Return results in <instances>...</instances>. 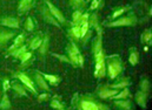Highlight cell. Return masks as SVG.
Returning <instances> with one entry per match:
<instances>
[{"instance_id":"4fadbf2b","label":"cell","mask_w":152,"mask_h":110,"mask_svg":"<svg viewBox=\"0 0 152 110\" xmlns=\"http://www.w3.org/2000/svg\"><path fill=\"white\" fill-rule=\"evenodd\" d=\"M151 36H152V33H151V30H145L143 34H141V37H140V41H141V43H147V44H150L151 43Z\"/></svg>"},{"instance_id":"ffe728a7","label":"cell","mask_w":152,"mask_h":110,"mask_svg":"<svg viewBox=\"0 0 152 110\" xmlns=\"http://www.w3.org/2000/svg\"><path fill=\"white\" fill-rule=\"evenodd\" d=\"M70 2L74 8H78V9L85 6V0H70Z\"/></svg>"},{"instance_id":"f1b7e54d","label":"cell","mask_w":152,"mask_h":110,"mask_svg":"<svg viewBox=\"0 0 152 110\" xmlns=\"http://www.w3.org/2000/svg\"><path fill=\"white\" fill-rule=\"evenodd\" d=\"M140 87H141V91H144V92L148 91V88H150V83H148V81H147V80H144V81H141V83H140Z\"/></svg>"},{"instance_id":"484cf974","label":"cell","mask_w":152,"mask_h":110,"mask_svg":"<svg viewBox=\"0 0 152 110\" xmlns=\"http://www.w3.org/2000/svg\"><path fill=\"white\" fill-rule=\"evenodd\" d=\"M31 56H32V54H31V53L25 51V53H22V54L19 56V59H20L21 63H22V64H25V62H26L27 60H29V59H31Z\"/></svg>"},{"instance_id":"9a60e30c","label":"cell","mask_w":152,"mask_h":110,"mask_svg":"<svg viewBox=\"0 0 152 110\" xmlns=\"http://www.w3.org/2000/svg\"><path fill=\"white\" fill-rule=\"evenodd\" d=\"M0 108L2 110H8L11 108V102H9V99H8V97L6 95H4V97H2V99L0 102Z\"/></svg>"},{"instance_id":"52a82bcc","label":"cell","mask_w":152,"mask_h":110,"mask_svg":"<svg viewBox=\"0 0 152 110\" xmlns=\"http://www.w3.org/2000/svg\"><path fill=\"white\" fill-rule=\"evenodd\" d=\"M1 23L4 26H7V27H12V28H18L19 27V22L16 19L14 18H4L1 20Z\"/></svg>"},{"instance_id":"ba28073f","label":"cell","mask_w":152,"mask_h":110,"mask_svg":"<svg viewBox=\"0 0 152 110\" xmlns=\"http://www.w3.org/2000/svg\"><path fill=\"white\" fill-rule=\"evenodd\" d=\"M81 110H98L97 103H93L91 101H82L80 104Z\"/></svg>"},{"instance_id":"4316f807","label":"cell","mask_w":152,"mask_h":110,"mask_svg":"<svg viewBox=\"0 0 152 110\" xmlns=\"http://www.w3.org/2000/svg\"><path fill=\"white\" fill-rule=\"evenodd\" d=\"M81 15H82V14H81L79 11H75V12L73 13V23H74V25H77V23H79V22H80Z\"/></svg>"},{"instance_id":"836d02e7","label":"cell","mask_w":152,"mask_h":110,"mask_svg":"<svg viewBox=\"0 0 152 110\" xmlns=\"http://www.w3.org/2000/svg\"><path fill=\"white\" fill-rule=\"evenodd\" d=\"M44 16H45V19H46L47 21H49V22H52V23L57 25V20H55V19H53V18H51V15H49L47 12H44Z\"/></svg>"},{"instance_id":"f546056e","label":"cell","mask_w":152,"mask_h":110,"mask_svg":"<svg viewBox=\"0 0 152 110\" xmlns=\"http://www.w3.org/2000/svg\"><path fill=\"white\" fill-rule=\"evenodd\" d=\"M25 28H26L27 30H33V28H34V25H33V21H32V19H31V18H28V19L26 20Z\"/></svg>"},{"instance_id":"74e56055","label":"cell","mask_w":152,"mask_h":110,"mask_svg":"<svg viewBox=\"0 0 152 110\" xmlns=\"http://www.w3.org/2000/svg\"><path fill=\"white\" fill-rule=\"evenodd\" d=\"M48 98V94H42V95H40L39 97H38V99L40 101V102H42V101H45V99H47Z\"/></svg>"},{"instance_id":"d590c367","label":"cell","mask_w":152,"mask_h":110,"mask_svg":"<svg viewBox=\"0 0 152 110\" xmlns=\"http://www.w3.org/2000/svg\"><path fill=\"white\" fill-rule=\"evenodd\" d=\"M125 11H126V8H120V9H118V11H115V12L113 13L112 18H118V16H119V15H121Z\"/></svg>"},{"instance_id":"8fae6325","label":"cell","mask_w":152,"mask_h":110,"mask_svg":"<svg viewBox=\"0 0 152 110\" xmlns=\"http://www.w3.org/2000/svg\"><path fill=\"white\" fill-rule=\"evenodd\" d=\"M115 105L121 109V110H130L131 109V103L128 101H119V99H115Z\"/></svg>"},{"instance_id":"8d00e7d4","label":"cell","mask_w":152,"mask_h":110,"mask_svg":"<svg viewBox=\"0 0 152 110\" xmlns=\"http://www.w3.org/2000/svg\"><path fill=\"white\" fill-rule=\"evenodd\" d=\"M2 87H4V90H5V91L8 90V89H9V81H8V80H5V81L2 82Z\"/></svg>"},{"instance_id":"ab89813d","label":"cell","mask_w":152,"mask_h":110,"mask_svg":"<svg viewBox=\"0 0 152 110\" xmlns=\"http://www.w3.org/2000/svg\"><path fill=\"white\" fill-rule=\"evenodd\" d=\"M98 105V110H108L106 105H103V104H97Z\"/></svg>"},{"instance_id":"cb8c5ba5","label":"cell","mask_w":152,"mask_h":110,"mask_svg":"<svg viewBox=\"0 0 152 110\" xmlns=\"http://www.w3.org/2000/svg\"><path fill=\"white\" fill-rule=\"evenodd\" d=\"M128 96V89H124L123 91H120L119 94H115L114 96H113V98L114 99H123V98H125V97H127Z\"/></svg>"},{"instance_id":"603a6c76","label":"cell","mask_w":152,"mask_h":110,"mask_svg":"<svg viewBox=\"0 0 152 110\" xmlns=\"http://www.w3.org/2000/svg\"><path fill=\"white\" fill-rule=\"evenodd\" d=\"M128 61H130V63H131L132 66H136V64L138 63V53H137L136 50H133V51L131 53V55H130V57H128Z\"/></svg>"},{"instance_id":"e0dca14e","label":"cell","mask_w":152,"mask_h":110,"mask_svg":"<svg viewBox=\"0 0 152 110\" xmlns=\"http://www.w3.org/2000/svg\"><path fill=\"white\" fill-rule=\"evenodd\" d=\"M35 80H37V82H38V85L40 87V88H42L44 90H48V85H47V83L45 82V80L38 74V75H35Z\"/></svg>"},{"instance_id":"d6986e66","label":"cell","mask_w":152,"mask_h":110,"mask_svg":"<svg viewBox=\"0 0 152 110\" xmlns=\"http://www.w3.org/2000/svg\"><path fill=\"white\" fill-rule=\"evenodd\" d=\"M44 77H45V78H46L51 84H53V85L58 84L59 78H58L57 76H54V75H49V74H45V75H44Z\"/></svg>"},{"instance_id":"7c38bea8","label":"cell","mask_w":152,"mask_h":110,"mask_svg":"<svg viewBox=\"0 0 152 110\" xmlns=\"http://www.w3.org/2000/svg\"><path fill=\"white\" fill-rule=\"evenodd\" d=\"M22 41H24V35H22V34H20L19 36H16V39H15L14 43H13V44L9 47V49H8V53H11V51H13L14 49L19 48V46L22 43Z\"/></svg>"},{"instance_id":"60d3db41","label":"cell","mask_w":152,"mask_h":110,"mask_svg":"<svg viewBox=\"0 0 152 110\" xmlns=\"http://www.w3.org/2000/svg\"><path fill=\"white\" fill-rule=\"evenodd\" d=\"M60 110H65V109H64V108H62V109H60Z\"/></svg>"},{"instance_id":"7402d4cb","label":"cell","mask_w":152,"mask_h":110,"mask_svg":"<svg viewBox=\"0 0 152 110\" xmlns=\"http://www.w3.org/2000/svg\"><path fill=\"white\" fill-rule=\"evenodd\" d=\"M25 51H26V47H25V46H21L20 48L14 49V50H13V51H11L9 54H12L14 57H19V56H20L22 53H25Z\"/></svg>"},{"instance_id":"8992f818","label":"cell","mask_w":152,"mask_h":110,"mask_svg":"<svg viewBox=\"0 0 152 110\" xmlns=\"http://www.w3.org/2000/svg\"><path fill=\"white\" fill-rule=\"evenodd\" d=\"M18 77L21 80V82L32 91V92H35V89H34V84H33V82H32V80L31 78H28L25 74H19L18 75Z\"/></svg>"},{"instance_id":"d6a6232c","label":"cell","mask_w":152,"mask_h":110,"mask_svg":"<svg viewBox=\"0 0 152 110\" xmlns=\"http://www.w3.org/2000/svg\"><path fill=\"white\" fill-rule=\"evenodd\" d=\"M47 46H48V37H46V39H45V41H44V43L40 46V53H41V54H44V53L46 51Z\"/></svg>"},{"instance_id":"3957f363","label":"cell","mask_w":152,"mask_h":110,"mask_svg":"<svg viewBox=\"0 0 152 110\" xmlns=\"http://www.w3.org/2000/svg\"><path fill=\"white\" fill-rule=\"evenodd\" d=\"M121 71V63L119 61H110L108 62V76L111 78H114L120 74Z\"/></svg>"},{"instance_id":"2e32d148","label":"cell","mask_w":152,"mask_h":110,"mask_svg":"<svg viewBox=\"0 0 152 110\" xmlns=\"http://www.w3.org/2000/svg\"><path fill=\"white\" fill-rule=\"evenodd\" d=\"M71 34H72V36L75 37V39H80V37H81V35H80V25H79V23H77V25H74V27H72Z\"/></svg>"},{"instance_id":"9c48e42d","label":"cell","mask_w":152,"mask_h":110,"mask_svg":"<svg viewBox=\"0 0 152 110\" xmlns=\"http://www.w3.org/2000/svg\"><path fill=\"white\" fill-rule=\"evenodd\" d=\"M146 92H144V91H139V92H137V95H136V101L138 102V104L140 105V106H143V108H145L146 106Z\"/></svg>"},{"instance_id":"ac0fdd59","label":"cell","mask_w":152,"mask_h":110,"mask_svg":"<svg viewBox=\"0 0 152 110\" xmlns=\"http://www.w3.org/2000/svg\"><path fill=\"white\" fill-rule=\"evenodd\" d=\"M14 34L13 33H7V32H0V43L6 42L7 40H9Z\"/></svg>"},{"instance_id":"5bb4252c","label":"cell","mask_w":152,"mask_h":110,"mask_svg":"<svg viewBox=\"0 0 152 110\" xmlns=\"http://www.w3.org/2000/svg\"><path fill=\"white\" fill-rule=\"evenodd\" d=\"M32 5V0H20L19 4V12H25L27 9H29Z\"/></svg>"},{"instance_id":"d4e9b609","label":"cell","mask_w":152,"mask_h":110,"mask_svg":"<svg viewBox=\"0 0 152 110\" xmlns=\"http://www.w3.org/2000/svg\"><path fill=\"white\" fill-rule=\"evenodd\" d=\"M100 50H101V36L99 35V37H98V40H97V42L94 43L93 53L95 54V53H98V51H100Z\"/></svg>"},{"instance_id":"30bf717a","label":"cell","mask_w":152,"mask_h":110,"mask_svg":"<svg viewBox=\"0 0 152 110\" xmlns=\"http://www.w3.org/2000/svg\"><path fill=\"white\" fill-rule=\"evenodd\" d=\"M118 91L117 90H113V89H103L100 90L99 92V96L101 98H107V97H113Z\"/></svg>"},{"instance_id":"6da1fadb","label":"cell","mask_w":152,"mask_h":110,"mask_svg":"<svg viewBox=\"0 0 152 110\" xmlns=\"http://www.w3.org/2000/svg\"><path fill=\"white\" fill-rule=\"evenodd\" d=\"M95 57V68H94V76L100 78L104 77L105 75V61H104V55L103 51H98L94 54Z\"/></svg>"},{"instance_id":"277c9868","label":"cell","mask_w":152,"mask_h":110,"mask_svg":"<svg viewBox=\"0 0 152 110\" xmlns=\"http://www.w3.org/2000/svg\"><path fill=\"white\" fill-rule=\"evenodd\" d=\"M79 50L74 44H70L68 46V55H70V62L75 67L78 66V55H79Z\"/></svg>"},{"instance_id":"83f0119b","label":"cell","mask_w":152,"mask_h":110,"mask_svg":"<svg viewBox=\"0 0 152 110\" xmlns=\"http://www.w3.org/2000/svg\"><path fill=\"white\" fill-rule=\"evenodd\" d=\"M13 89L18 92V94H20V95H26V91H25V89L21 87V85H19V84H13Z\"/></svg>"},{"instance_id":"44dd1931","label":"cell","mask_w":152,"mask_h":110,"mask_svg":"<svg viewBox=\"0 0 152 110\" xmlns=\"http://www.w3.org/2000/svg\"><path fill=\"white\" fill-rule=\"evenodd\" d=\"M41 43H42V40L40 39V37H34L33 39V41L31 42V49H37V48H39L40 46H41Z\"/></svg>"},{"instance_id":"7a4b0ae2","label":"cell","mask_w":152,"mask_h":110,"mask_svg":"<svg viewBox=\"0 0 152 110\" xmlns=\"http://www.w3.org/2000/svg\"><path fill=\"white\" fill-rule=\"evenodd\" d=\"M137 22V18L134 16V14H130L126 18H120L111 23H108V27H118V26H131V25H136Z\"/></svg>"},{"instance_id":"e575fe53","label":"cell","mask_w":152,"mask_h":110,"mask_svg":"<svg viewBox=\"0 0 152 110\" xmlns=\"http://www.w3.org/2000/svg\"><path fill=\"white\" fill-rule=\"evenodd\" d=\"M53 56H55L57 59H59L60 61H64V62H70V59L66 57V56H62V55H59V54H52Z\"/></svg>"},{"instance_id":"1f68e13d","label":"cell","mask_w":152,"mask_h":110,"mask_svg":"<svg viewBox=\"0 0 152 110\" xmlns=\"http://www.w3.org/2000/svg\"><path fill=\"white\" fill-rule=\"evenodd\" d=\"M51 106H52V108H54V109H58V110L62 109V105H61V103H60L59 101H57V99H53V101L51 102Z\"/></svg>"},{"instance_id":"5b68a950","label":"cell","mask_w":152,"mask_h":110,"mask_svg":"<svg viewBox=\"0 0 152 110\" xmlns=\"http://www.w3.org/2000/svg\"><path fill=\"white\" fill-rule=\"evenodd\" d=\"M46 4H47V6H48V8H49L51 13H52V14H53V16L55 18V20H58L59 22H64L65 20H64V16H62L61 12H60V11H59L54 5H52L49 1H47Z\"/></svg>"},{"instance_id":"f35d334b","label":"cell","mask_w":152,"mask_h":110,"mask_svg":"<svg viewBox=\"0 0 152 110\" xmlns=\"http://www.w3.org/2000/svg\"><path fill=\"white\" fill-rule=\"evenodd\" d=\"M98 7V0H92V4H91V9H94Z\"/></svg>"},{"instance_id":"4dcf8cb0","label":"cell","mask_w":152,"mask_h":110,"mask_svg":"<svg viewBox=\"0 0 152 110\" xmlns=\"http://www.w3.org/2000/svg\"><path fill=\"white\" fill-rule=\"evenodd\" d=\"M126 85H128V82L127 81H124V82H119V83H115V84H112L111 85V88L113 89H117V88H124V87H126Z\"/></svg>"}]
</instances>
